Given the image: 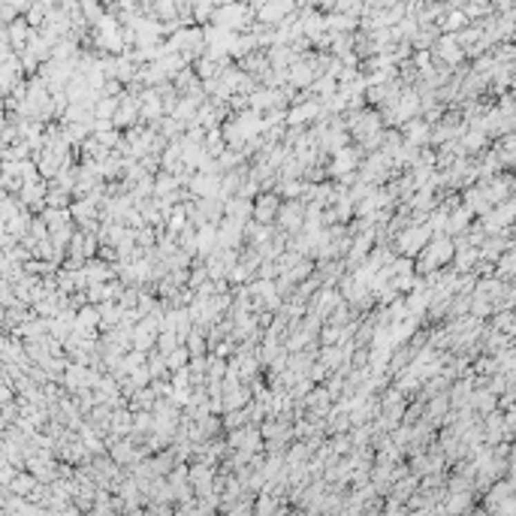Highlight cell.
I'll return each mask as SVG.
<instances>
[{
	"label": "cell",
	"mask_w": 516,
	"mask_h": 516,
	"mask_svg": "<svg viewBox=\"0 0 516 516\" xmlns=\"http://www.w3.org/2000/svg\"><path fill=\"white\" fill-rule=\"evenodd\" d=\"M302 215H308V209H302L299 202H290V206H281V227H287V229H299V224H302Z\"/></svg>",
	"instance_id": "7a4b0ae2"
},
{
	"label": "cell",
	"mask_w": 516,
	"mask_h": 516,
	"mask_svg": "<svg viewBox=\"0 0 516 516\" xmlns=\"http://www.w3.org/2000/svg\"><path fill=\"white\" fill-rule=\"evenodd\" d=\"M281 215V202H278V196L275 193H260L257 200H254V218L260 220V224H266V220H272Z\"/></svg>",
	"instance_id": "6da1fadb"
}]
</instances>
